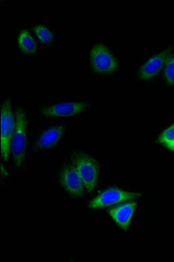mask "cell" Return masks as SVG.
Returning <instances> with one entry per match:
<instances>
[{
  "mask_svg": "<svg viewBox=\"0 0 174 262\" xmlns=\"http://www.w3.org/2000/svg\"><path fill=\"white\" fill-rule=\"evenodd\" d=\"M164 77L169 85H174V55H169L164 65Z\"/></svg>",
  "mask_w": 174,
  "mask_h": 262,
  "instance_id": "obj_13",
  "label": "cell"
},
{
  "mask_svg": "<svg viewBox=\"0 0 174 262\" xmlns=\"http://www.w3.org/2000/svg\"><path fill=\"white\" fill-rule=\"evenodd\" d=\"M142 196L140 194L128 192L117 188L105 190L96 196L89 204V209H98L115 204L127 202Z\"/></svg>",
  "mask_w": 174,
  "mask_h": 262,
  "instance_id": "obj_6",
  "label": "cell"
},
{
  "mask_svg": "<svg viewBox=\"0 0 174 262\" xmlns=\"http://www.w3.org/2000/svg\"><path fill=\"white\" fill-rule=\"evenodd\" d=\"M33 31L37 36L38 39L45 45L51 43L53 40L54 35L51 30L44 25L40 24L34 26L33 28Z\"/></svg>",
  "mask_w": 174,
  "mask_h": 262,
  "instance_id": "obj_12",
  "label": "cell"
},
{
  "mask_svg": "<svg viewBox=\"0 0 174 262\" xmlns=\"http://www.w3.org/2000/svg\"><path fill=\"white\" fill-rule=\"evenodd\" d=\"M169 55V49L164 50L148 59L139 71L140 78L142 80H150L156 77L165 65Z\"/></svg>",
  "mask_w": 174,
  "mask_h": 262,
  "instance_id": "obj_9",
  "label": "cell"
},
{
  "mask_svg": "<svg viewBox=\"0 0 174 262\" xmlns=\"http://www.w3.org/2000/svg\"><path fill=\"white\" fill-rule=\"evenodd\" d=\"M59 182L69 196L82 198L84 195L86 191L84 185L72 163L66 164L59 171Z\"/></svg>",
  "mask_w": 174,
  "mask_h": 262,
  "instance_id": "obj_5",
  "label": "cell"
},
{
  "mask_svg": "<svg viewBox=\"0 0 174 262\" xmlns=\"http://www.w3.org/2000/svg\"><path fill=\"white\" fill-rule=\"evenodd\" d=\"M15 128V116L9 98L3 101L1 106V157L5 163L9 162L11 154V140Z\"/></svg>",
  "mask_w": 174,
  "mask_h": 262,
  "instance_id": "obj_3",
  "label": "cell"
},
{
  "mask_svg": "<svg viewBox=\"0 0 174 262\" xmlns=\"http://www.w3.org/2000/svg\"><path fill=\"white\" fill-rule=\"evenodd\" d=\"M17 43L23 53L34 54L37 52L38 46L27 30L21 31L17 36Z\"/></svg>",
  "mask_w": 174,
  "mask_h": 262,
  "instance_id": "obj_11",
  "label": "cell"
},
{
  "mask_svg": "<svg viewBox=\"0 0 174 262\" xmlns=\"http://www.w3.org/2000/svg\"><path fill=\"white\" fill-rule=\"evenodd\" d=\"M165 146H167L168 149L171 150V151H174V142H171V143H169L167 144Z\"/></svg>",
  "mask_w": 174,
  "mask_h": 262,
  "instance_id": "obj_15",
  "label": "cell"
},
{
  "mask_svg": "<svg viewBox=\"0 0 174 262\" xmlns=\"http://www.w3.org/2000/svg\"><path fill=\"white\" fill-rule=\"evenodd\" d=\"M15 116V128L11 140V151L15 167L23 169L28 149V114L22 106L17 104Z\"/></svg>",
  "mask_w": 174,
  "mask_h": 262,
  "instance_id": "obj_1",
  "label": "cell"
},
{
  "mask_svg": "<svg viewBox=\"0 0 174 262\" xmlns=\"http://www.w3.org/2000/svg\"><path fill=\"white\" fill-rule=\"evenodd\" d=\"M70 159L82 179L85 190L88 193H91L96 189L98 183L99 166L97 161L82 151H73Z\"/></svg>",
  "mask_w": 174,
  "mask_h": 262,
  "instance_id": "obj_2",
  "label": "cell"
},
{
  "mask_svg": "<svg viewBox=\"0 0 174 262\" xmlns=\"http://www.w3.org/2000/svg\"><path fill=\"white\" fill-rule=\"evenodd\" d=\"M160 143L164 146L174 142V124L171 125L169 128L163 131V133L159 137Z\"/></svg>",
  "mask_w": 174,
  "mask_h": 262,
  "instance_id": "obj_14",
  "label": "cell"
},
{
  "mask_svg": "<svg viewBox=\"0 0 174 262\" xmlns=\"http://www.w3.org/2000/svg\"><path fill=\"white\" fill-rule=\"evenodd\" d=\"M92 106L91 102H61L53 105L44 106L38 109L40 117L45 118L73 117L88 111Z\"/></svg>",
  "mask_w": 174,
  "mask_h": 262,
  "instance_id": "obj_4",
  "label": "cell"
},
{
  "mask_svg": "<svg viewBox=\"0 0 174 262\" xmlns=\"http://www.w3.org/2000/svg\"><path fill=\"white\" fill-rule=\"evenodd\" d=\"M90 59L92 69L97 73H110L118 69L117 59L102 44H96L91 49Z\"/></svg>",
  "mask_w": 174,
  "mask_h": 262,
  "instance_id": "obj_7",
  "label": "cell"
},
{
  "mask_svg": "<svg viewBox=\"0 0 174 262\" xmlns=\"http://www.w3.org/2000/svg\"><path fill=\"white\" fill-rule=\"evenodd\" d=\"M66 127L63 124L52 125L44 129L35 140L34 150L44 151L57 145L64 134Z\"/></svg>",
  "mask_w": 174,
  "mask_h": 262,
  "instance_id": "obj_8",
  "label": "cell"
},
{
  "mask_svg": "<svg viewBox=\"0 0 174 262\" xmlns=\"http://www.w3.org/2000/svg\"><path fill=\"white\" fill-rule=\"evenodd\" d=\"M137 206V202H127L117 207L112 208L109 211V214L119 227L127 230L130 225Z\"/></svg>",
  "mask_w": 174,
  "mask_h": 262,
  "instance_id": "obj_10",
  "label": "cell"
}]
</instances>
